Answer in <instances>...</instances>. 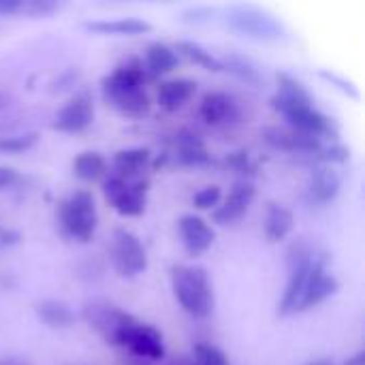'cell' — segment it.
Wrapping results in <instances>:
<instances>
[{"label":"cell","instance_id":"6da1fadb","mask_svg":"<svg viewBox=\"0 0 365 365\" xmlns=\"http://www.w3.org/2000/svg\"><path fill=\"white\" fill-rule=\"evenodd\" d=\"M276 94L269 98L272 107L284 118L287 126L319 139H331L336 143L338 139V126L336 122L323 113L306 83L291 73H276Z\"/></svg>","mask_w":365,"mask_h":365},{"label":"cell","instance_id":"7a4b0ae2","mask_svg":"<svg viewBox=\"0 0 365 365\" xmlns=\"http://www.w3.org/2000/svg\"><path fill=\"white\" fill-rule=\"evenodd\" d=\"M171 291L180 308L192 319H207L214 314L216 295L210 274L201 265H173Z\"/></svg>","mask_w":365,"mask_h":365},{"label":"cell","instance_id":"3957f363","mask_svg":"<svg viewBox=\"0 0 365 365\" xmlns=\"http://www.w3.org/2000/svg\"><path fill=\"white\" fill-rule=\"evenodd\" d=\"M222 19L229 30L261 43H276L289 34L282 19L259 4H231L225 9Z\"/></svg>","mask_w":365,"mask_h":365},{"label":"cell","instance_id":"277c9868","mask_svg":"<svg viewBox=\"0 0 365 365\" xmlns=\"http://www.w3.org/2000/svg\"><path fill=\"white\" fill-rule=\"evenodd\" d=\"M58 225L62 233L79 244H88L98 229V212L92 192L75 190L58 205Z\"/></svg>","mask_w":365,"mask_h":365},{"label":"cell","instance_id":"5b68a950","mask_svg":"<svg viewBox=\"0 0 365 365\" xmlns=\"http://www.w3.org/2000/svg\"><path fill=\"white\" fill-rule=\"evenodd\" d=\"M314 261H317V252L306 240H297L289 246V250H287V287L278 302L280 317L295 314V308L299 304V297L304 293V287H306V280L310 276Z\"/></svg>","mask_w":365,"mask_h":365},{"label":"cell","instance_id":"8992f818","mask_svg":"<svg viewBox=\"0 0 365 365\" xmlns=\"http://www.w3.org/2000/svg\"><path fill=\"white\" fill-rule=\"evenodd\" d=\"M81 317L86 321V325L109 346H118L122 342L124 331L128 329V325L135 321L133 314L120 310L115 304L107 302V299H88L81 308Z\"/></svg>","mask_w":365,"mask_h":365},{"label":"cell","instance_id":"52a82bcc","mask_svg":"<svg viewBox=\"0 0 365 365\" xmlns=\"http://www.w3.org/2000/svg\"><path fill=\"white\" fill-rule=\"evenodd\" d=\"M103 195L120 216L137 218L145 212L148 182L145 180H122L118 175H109L103 182Z\"/></svg>","mask_w":365,"mask_h":365},{"label":"cell","instance_id":"ba28073f","mask_svg":"<svg viewBox=\"0 0 365 365\" xmlns=\"http://www.w3.org/2000/svg\"><path fill=\"white\" fill-rule=\"evenodd\" d=\"M109 257L113 269L122 278H135L148 269V252L141 240L128 229H115L109 246Z\"/></svg>","mask_w":365,"mask_h":365},{"label":"cell","instance_id":"9c48e42d","mask_svg":"<svg viewBox=\"0 0 365 365\" xmlns=\"http://www.w3.org/2000/svg\"><path fill=\"white\" fill-rule=\"evenodd\" d=\"M120 349L128 351L130 357L141 359V361H150V364L163 361L167 355L163 334L154 325H148V323L139 321L137 317L128 325V329L124 331Z\"/></svg>","mask_w":365,"mask_h":365},{"label":"cell","instance_id":"30bf717a","mask_svg":"<svg viewBox=\"0 0 365 365\" xmlns=\"http://www.w3.org/2000/svg\"><path fill=\"white\" fill-rule=\"evenodd\" d=\"M145 68H143V62L139 58H128L124 60L122 64H118L113 68V73H109L103 83H101V90H103V98L111 105L115 98L124 96V94H130V92H137V90H143V83H145Z\"/></svg>","mask_w":365,"mask_h":365},{"label":"cell","instance_id":"8fae6325","mask_svg":"<svg viewBox=\"0 0 365 365\" xmlns=\"http://www.w3.org/2000/svg\"><path fill=\"white\" fill-rule=\"evenodd\" d=\"M263 141L280 152H289V154H299V156H308L314 158L321 150H323V139L293 130L289 126H265L261 130Z\"/></svg>","mask_w":365,"mask_h":365},{"label":"cell","instance_id":"7c38bea8","mask_svg":"<svg viewBox=\"0 0 365 365\" xmlns=\"http://www.w3.org/2000/svg\"><path fill=\"white\" fill-rule=\"evenodd\" d=\"M340 291V282L334 274L327 272L325 267V259L323 257H317L312 269H310V276L306 280V287H304V293L299 297V304L295 308V314L297 312H308L321 304H325L327 299H331L336 293Z\"/></svg>","mask_w":365,"mask_h":365},{"label":"cell","instance_id":"4fadbf2b","mask_svg":"<svg viewBox=\"0 0 365 365\" xmlns=\"http://www.w3.org/2000/svg\"><path fill=\"white\" fill-rule=\"evenodd\" d=\"M199 118L214 128L233 126L242 120V105L233 94L222 90H212L203 94L199 103Z\"/></svg>","mask_w":365,"mask_h":365},{"label":"cell","instance_id":"5bb4252c","mask_svg":"<svg viewBox=\"0 0 365 365\" xmlns=\"http://www.w3.org/2000/svg\"><path fill=\"white\" fill-rule=\"evenodd\" d=\"M92 122H94V103H92V96L88 92H79V94L71 96L60 107V111L56 113V118L51 122V128L58 130V133L75 135V133L88 130L92 126Z\"/></svg>","mask_w":365,"mask_h":365},{"label":"cell","instance_id":"9a60e30c","mask_svg":"<svg viewBox=\"0 0 365 365\" xmlns=\"http://www.w3.org/2000/svg\"><path fill=\"white\" fill-rule=\"evenodd\" d=\"M255 197H257V188H255L252 180H237V182L231 186L229 195H227V197L218 203V207L212 212V220H214L216 225H222V227H225V225H235V222H240V220L248 214V210H250Z\"/></svg>","mask_w":365,"mask_h":365},{"label":"cell","instance_id":"2e32d148","mask_svg":"<svg viewBox=\"0 0 365 365\" xmlns=\"http://www.w3.org/2000/svg\"><path fill=\"white\" fill-rule=\"evenodd\" d=\"M178 231H180L182 244H184V248H186V252L190 257L205 255L216 242L214 227L205 218H201L197 214H184L178 220Z\"/></svg>","mask_w":365,"mask_h":365},{"label":"cell","instance_id":"e0dca14e","mask_svg":"<svg viewBox=\"0 0 365 365\" xmlns=\"http://www.w3.org/2000/svg\"><path fill=\"white\" fill-rule=\"evenodd\" d=\"M340 190H342V178L331 165H321L310 171L306 195L312 203L327 205L338 199Z\"/></svg>","mask_w":365,"mask_h":365},{"label":"cell","instance_id":"ac0fdd59","mask_svg":"<svg viewBox=\"0 0 365 365\" xmlns=\"http://www.w3.org/2000/svg\"><path fill=\"white\" fill-rule=\"evenodd\" d=\"M175 160L184 167H203L212 163V154L201 135L184 128L175 135Z\"/></svg>","mask_w":365,"mask_h":365},{"label":"cell","instance_id":"d6986e66","mask_svg":"<svg viewBox=\"0 0 365 365\" xmlns=\"http://www.w3.org/2000/svg\"><path fill=\"white\" fill-rule=\"evenodd\" d=\"M195 94H197V81L188 77H178V79H167L158 86L156 101L165 111L173 113L182 109Z\"/></svg>","mask_w":365,"mask_h":365},{"label":"cell","instance_id":"ffe728a7","mask_svg":"<svg viewBox=\"0 0 365 365\" xmlns=\"http://www.w3.org/2000/svg\"><path fill=\"white\" fill-rule=\"evenodd\" d=\"M152 163V150L148 148H126L113 154V175L122 180H141L143 169Z\"/></svg>","mask_w":365,"mask_h":365},{"label":"cell","instance_id":"44dd1931","mask_svg":"<svg viewBox=\"0 0 365 365\" xmlns=\"http://www.w3.org/2000/svg\"><path fill=\"white\" fill-rule=\"evenodd\" d=\"M86 30L96 34H115V36H137L152 32V24L141 17H118V19H94L83 24Z\"/></svg>","mask_w":365,"mask_h":365},{"label":"cell","instance_id":"7402d4cb","mask_svg":"<svg viewBox=\"0 0 365 365\" xmlns=\"http://www.w3.org/2000/svg\"><path fill=\"white\" fill-rule=\"evenodd\" d=\"M143 68H145V75L150 77H160V75H167L171 71L178 68L180 64V56L175 51V47L167 45V43H150L145 47V53H143Z\"/></svg>","mask_w":365,"mask_h":365},{"label":"cell","instance_id":"603a6c76","mask_svg":"<svg viewBox=\"0 0 365 365\" xmlns=\"http://www.w3.org/2000/svg\"><path fill=\"white\" fill-rule=\"evenodd\" d=\"M295 227V216L287 205L280 203H269L267 212H265V222H263V231L269 244H278L282 240L289 237V233Z\"/></svg>","mask_w":365,"mask_h":365},{"label":"cell","instance_id":"cb8c5ba5","mask_svg":"<svg viewBox=\"0 0 365 365\" xmlns=\"http://www.w3.org/2000/svg\"><path fill=\"white\" fill-rule=\"evenodd\" d=\"M34 312L49 329H68L75 325V310L62 299H43L34 306Z\"/></svg>","mask_w":365,"mask_h":365},{"label":"cell","instance_id":"d4e9b609","mask_svg":"<svg viewBox=\"0 0 365 365\" xmlns=\"http://www.w3.org/2000/svg\"><path fill=\"white\" fill-rule=\"evenodd\" d=\"M175 51H178V56L188 58L190 62L203 66V68L210 71V73H225L220 58L214 56L207 47H203V45L197 43V41H180V43L175 45Z\"/></svg>","mask_w":365,"mask_h":365},{"label":"cell","instance_id":"484cf974","mask_svg":"<svg viewBox=\"0 0 365 365\" xmlns=\"http://www.w3.org/2000/svg\"><path fill=\"white\" fill-rule=\"evenodd\" d=\"M73 173L81 182H96L107 173V160L98 152H81L73 160Z\"/></svg>","mask_w":365,"mask_h":365},{"label":"cell","instance_id":"4316f807","mask_svg":"<svg viewBox=\"0 0 365 365\" xmlns=\"http://www.w3.org/2000/svg\"><path fill=\"white\" fill-rule=\"evenodd\" d=\"M220 62H222L225 73H231V75H235L237 79H242L246 83L259 86L263 81V75H261L259 66L250 58H246L242 53H229L227 58H220Z\"/></svg>","mask_w":365,"mask_h":365},{"label":"cell","instance_id":"83f0119b","mask_svg":"<svg viewBox=\"0 0 365 365\" xmlns=\"http://www.w3.org/2000/svg\"><path fill=\"white\" fill-rule=\"evenodd\" d=\"M190 361L192 365H231L225 351L210 342H197L190 351Z\"/></svg>","mask_w":365,"mask_h":365},{"label":"cell","instance_id":"f1b7e54d","mask_svg":"<svg viewBox=\"0 0 365 365\" xmlns=\"http://www.w3.org/2000/svg\"><path fill=\"white\" fill-rule=\"evenodd\" d=\"M38 143L36 133H21V135H9L0 137V152L2 154H24L32 150Z\"/></svg>","mask_w":365,"mask_h":365},{"label":"cell","instance_id":"f546056e","mask_svg":"<svg viewBox=\"0 0 365 365\" xmlns=\"http://www.w3.org/2000/svg\"><path fill=\"white\" fill-rule=\"evenodd\" d=\"M222 163H225L227 169H231L233 173L242 175L240 180H250L255 175V169H257L255 163L250 160V154L246 150H235V152L227 154Z\"/></svg>","mask_w":365,"mask_h":365},{"label":"cell","instance_id":"4dcf8cb0","mask_svg":"<svg viewBox=\"0 0 365 365\" xmlns=\"http://www.w3.org/2000/svg\"><path fill=\"white\" fill-rule=\"evenodd\" d=\"M220 201H222V190H220V186H216V184L197 190L195 197H192V205H195V210H199V212H214V210L218 207Z\"/></svg>","mask_w":365,"mask_h":365},{"label":"cell","instance_id":"1f68e13d","mask_svg":"<svg viewBox=\"0 0 365 365\" xmlns=\"http://www.w3.org/2000/svg\"><path fill=\"white\" fill-rule=\"evenodd\" d=\"M60 2L53 0H24L21 2V15L28 17H47L56 11H60Z\"/></svg>","mask_w":365,"mask_h":365},{"label":"cell","instance_id":"d6a6232c","mask_svg":"<svg viewBox=\"0 0 365 365\" xmlns=\"http://www.w3.org/2000/svg\"><path fill=\"white\" fill-rule=\"evenodd\" d=\"M216 15V9H210V6H190L182 13V19L188 21V24H207L212 21Z\"/></svg>","mask_w":365,"mask_h":365},{"label":"cell","instance_id":"836d02e7","mask_svg":"<svg viewBox=\"0 0 365 365\" xmlns=\"http://www.w3.org/2000/svg\"><path fill=\"white\" fill-rule=\"evenodd\" d=\"M321 77L323 79H327L331 86H336L338 90H342L346 96H351V98H359V90L355 88V83H351L349 79H344V77H340L338 73H329V71H321Z\"/></svg>","mask_w":365,"mask_h":365},{"label":"cell","instance_id":"e575fe53","mask_svg":"<svg viewBox=\"0 0 365 365\" xmlns=\"http://www.w3.org/2000/svg\"><path fill=\"white\" fill-rule=\"evenodd\" d=\"M19 180H21V175H19L17 169H13V167H0V190L15 186Z\"/></svg>","mask_w":365,"mask_h":365},{"label":"cell","instance_id":"d590c367","mask_svg":"<svg viewBox=\"0 0 365 365\" xmlns=\"http://www.w3.org/2000/svg\"><path fill=\"white\" fill-rule=\"evenodd\" d=\"M21 2L24 0H0V17L21 15Z\"/></svg>","mask_w":365,"mask_h":365},{"label":"cell","instance_id":"8d00e7d4","mask_svg":"<svg viewBox=\"0 0 365 365\" xmlns=\"http://www.w3.org/2000/svg\"><path fill=\"white\" fill-rule=\"evenodd\" d=\"M0 365H30L24 359H17V357H9V359H0Z\"/></svg>","mask_w":365,"mask_h":365},{"label":"cell","instance_id":"74e56055","mask_svg":"<svg viewBox=\"0 0 365 365\" xmlns=\"http://www.w3.org/2000/svg\"><path fill=\"white\" fill-rule=\"evenodd\" d=\"M344 365H365V355L364 353H357L355 357H351Z\"/></svg>","mask_w":365,"mask_h":365},{"label":"cell","instance_id":"f35d334b","mask_svg":"<svg viewBox=\"0 0 365 365\" xmlns=\"http://www.w3.org/2000/svg\"><path fill=\"white\" fill-rule=\"evenodd\" d=\"M304 365H336L331 359H327V357H323V359H312V361H308V364Z\"/></svg>","mask_w":365,"mask_h":365},{"label":"cell","instance_id":"ab89813d","mask_svg":"<svg viewBox=\"0 0 365 365\" xmlns=\"http://www.w3.org/2000/svg\"><path fill=\"white\" fill-rule=\"evenodd\" d=\"M171 365H192V361H190V357H180V359H175Z\"/></svg>","mask_w":365,"mask_h":365},{"label":"cell","instance_id":"60d3db41","mask_svg":"<svg viewBox=\"0 0 365 365\" xmlns=\"http://www.w3.org/2000/svg\"><path fill=\"white\" fill-rule=\"evenodd\" d=\"M2 105H4V98L0 96V109H2Z\"/></svg>","mask_w":365,"mask_h":365}]
</instances>
